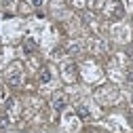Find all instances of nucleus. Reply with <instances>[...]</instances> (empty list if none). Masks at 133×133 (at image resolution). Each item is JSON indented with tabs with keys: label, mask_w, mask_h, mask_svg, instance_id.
I'll use <instances>...</instances> for the list:
<instances>
[{
	"label": "nucleus",
	"mask_w": 133,
	"mask_h": 133,
	"mask_svg": "<svg viewBox=\"0 0 133 133\" xmlns=\"http://www.w3.org/2000/svg\"><path fill=\"white\" fill-rule=\"evenodd\" d=\"M9 82L13 87L21 85V70H19V65H13V72H9Z\"/></svg>",
	"instance_id": "f257e3e1"
},
{
	"label": "nucleus",
	"mask_w": 133,
	"mask_h": 133,
	"mask_svg": "<svg viewBox=\"0 0 133 133\" xmlns=\"http://www.w3.org/2000/svg\"><path fill=\"white\" fill-rule=\"evenodd\" d=\"M53 108H55L57 112L65 108V95H63V93H57V95L53 97Z\"/></svg>",
	"instance_id": "f03ea898"
},
{
	"label": "nucleus",
	"mask_w": 133,
	"mask_h": 133,
	"mask_svg": "<svg viewBox=\"0 0 133 133\" xmlns=\"http://www.w3.org/2000/svg\"><path fill=\"white\" fill-rule=\"evenodd\" d=\"M76 114L80 116L82 121H89V118H91V112H89V108H85V106H78V108H76Z\"/></svg>",
	"instance_id": "7ed1b4c3"
},
{
	"label": "nucleus",
	"mask_w": 133,
	"mask_h": 133,
	"mask_svg": "<svg viewBox=\"0 0 133 133\" xmlns=\"http://www.w3.org/2000/svg\"><path fill=\"white\" fill-rule=\"evenodd\" d=\"M49 80H51V70H49V68H44V70L40 72V82H42V85H46Z\"/></svg>",
	"instance_id": "20e7f679"
},
{
	"label": "nucleus",
	"mask_w": 133,
	"mask_h": 133,
	"mask_svg": "<svg viewBox=\"0 0 133 133\" xmlns=\"http://www.w3.org/2000/svg\"><path fill=\"white\" fill-rule=\"evenodd\" d=\"M23 49H25V53H32L36 49V44H34V40H25L23 42Z\"/></svg>",
	"instance_id": "39448f33"
},
{
	"label": "nucleus",
	"mask_w": 133,
	"mask_h": 133,
	"mask_svg": "<svg viewBox=\"0 0 133 133\" xmlns=\"http://www.w3.org/2000/svg\"><path fill=\"white\" fill-rule=\"evenodd\" d=\"M9 125V118H6V116H0V129H4Z\"/></svg>",
	"instance_id": "423d86ee"
},
{
	"label": "nucleus",
	"mask_w": 133,
	"mask_h": 133,
	"mask_svg": "<svg viewBox=\"0 0 133 133\" xmlns=\"http://www.w3.org/2000/svg\"><path fill=\"white\" fill-rule=\"evenodd\" d=\"M32 4H34V6H36V9H40V6H42V4H44V0H32Z\"/></svg>",
	"instance_id": "0eeeda50"
},
{
	"label": "nucleus",
	"mask_w": 133,
	"mask_h": 133,
	"mask_svg": "<svg viewBox=\"0 0 133 133\" xmlns=\"http://www.w3.org/2000/svg\"><path fill=\"white\" fill-rule=\"evenodd\" d=\"M2 2H4V4H11V2H13V0H2Z\"/></svg>",
	"instance_id": "6e6552de"
}]
</instances>
